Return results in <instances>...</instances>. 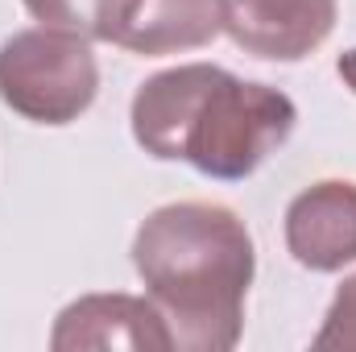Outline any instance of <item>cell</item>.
I'll use <instances>...</instances> for the list:
<instances>
[{"label": "cell", "mask_w": 356, "mask_h": 352, "mask_svg": "<svg viewBox=\"0 0 356 352\" xmlns=\"http://www.w3.org/2000/svg\"><path fill=\"white\" fill-rule=\"evenodd\" d=\"M133 265L178 352H228L245 332L253 237L220 203H166L133 237Z\"/></svg>", "instance_id": "1"}, {"label": "cell", "mask_w": 356, "mask_h": 352, "mask_svg": "<svg viewBox=\"0 0 356 352\" xmlns=\"http://www.w3.org/2000/svg\"><path fill=\"white\" fill-rule=\"evenodd\" d=\"M133 137L158 162H191L199 175L249 178L294 133L286 91L236 79L211 63H186L145 79L133 95Z\"/></svg>", "instance_id": "2"}, {"label": "cell", "mask_w": 356, "mask_h": 352, "mask_svg": "<svg viewBox=\"0 0 356 352\" xmlns=\"http://www.w3.org/2000/svg\"><path fill=\"white\" fill-rule=\"evenodd\" d=\"M99 91L88 38L38 25L0 46V99L33 125H71Z\"/></svg>", "instance_id": "3"}, {"label": "cell", "mask_w": 356, "mask_h": 352, "mask_svg": "<svg viewBox=\"0 0 356 352\" xmlns=\"http://www.w3.org/2000/svg\"><path fill=\"white\" fill-rule=\"evenodd\" d=\"M336 29V0H224V33L253 58L298 63Z\"/></svg>", "instance_id": "4"}, {"label": "cell", "mask_w": 356, "mask_h": 352, "mask_svg": "<svg viewBox=\"0 0 356 352\" xmlns=\"http://www.w3.org/2000/svg\"><path fill=\"white\" fill-rule=\"evenodd\" d=\"M54 352H88V349H154L166 352L170 332L162 311L137 294H83L54 319L50 332Z\"/></svg>", "instance_id": "5"}, {"label": "cell", "mask_w": 356, "mask_h": 352, "mask_svg": "<svg viewBox=\"0 0 356 352\" xmlns=\"http://www.w3.org/2000/svg\"><path fill=\"white\" fill-rule=\"evenodd\" d=\"M286 249L302 269L336 273L356 262V182H315L286 207Z\"/></svg>", "instance_id": "6"}, {"label": "cell", "mask_w": 356, "mask_h": 352, "mask_svg": "<svg viewBox=\"0 0 356 352\" xmlns=\"http://www.w3.org/2000/svg\"><path fill=\"white\" fill-rule=\"evenodd\" d=\"M224 29V0H129L112 46L145 58L199 50Z\"/></svg>", "instance_id": "7"}, {"label": "cell", "mask_w": 356, "mask_h": 352, "mask_svg": "<svg viewBox=\"0 0 356 352\" xmlns=\"http://www.w3.org/2000/svg\"><path fill=\"white\" fill-rule=\"evenodd\" d=\"M25 8L33 21L50 29L75 33L88 42H112L129 0H25Z\"/></svg>", "instance_id": "8"}, {"label": "cell", "mask_w": 356, "mask_h": 352, "mask_svg": "<svg viewBox=\"0 0 356 352\" xmlns=\"http://www.w3.org/2000/svg\"><path fill=\"white\" fill-rule=\"evenodd\" d=\"M315 352H356V273L344 278V286L336 290L319 336L311 340Z\"/></svg>", "instance_id": "9"}, {"label": "cell", "mask_w": 356, "mask_h": 352, "mask_svg": "<svg viewBox=\"0 0 356 352\" xmlns=\"http://www.w3.org/2000/svg\"><path fill=\"white\" fill-rule=\"evenodd\" d=\"M336 71H340V79H344V88L356 91V46L353 50H344L340 54V63H336Z\"/></svg>", "instance_id": "10"}]
</instances>
